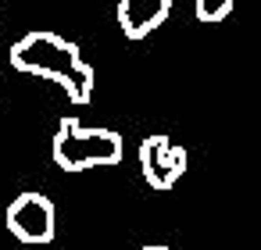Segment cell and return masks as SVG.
Masks as SVG:
<instances>
[{
    "mask_svg": "<svg viewBox=\"0 0 261 250\" xmlns=\"http://www.w3.org/2000/svg\"><path fill=\"white\" fill-rule=\"evenodd\" d=\"M11 65L25 75L54 79L58 86H65L72 104H90L93 97V82H97L93 68L86 65L83 50L58 33H47V29L25 33L11 47Z\"/></svg>",
    "mask_w": 261,
    "mask_h": 250,
    "instance_id": "6da1fadb",
    "label": "cell"
},
{
    "mask_svg": "<svg viewBox=\"0 0 261 250\" xmlns=\"http://www.w3.org/2000/svg\"><path fill=\"white\" fill-rule=\"evenodd\" d=\"M122 136L115 129H83L75 115H65L54 132V164L61 172L111 168L122 161Z\"/></svg>",
    "mask_w": 261,
    "mask_h": 250,
    "instance_id": "7a4b0ae2",
    "label": "cell"
},
{
    "mask_svg": "<svg viewBox=\"0 0 261 250\" xmlns=\"http://www.w3.org/2000/svg\"><path fill=\"white\" fill-rule=\"evenodd\" d=\"M54 221H58L54 200L43 197V193H33V189L18 193L8 207V229L22 243H50L54 239Z\"/></svg>",
    "mask_w": 261,
    "mask_h": 250,
    "instance_id": "3957f363",
    "label": "cell"
},
{
    "mask_svg": "<svg viewBox=\"0 0 261 250\" xmlns=\"http://www.w3.org/2000/svg\"><path fill=\"white\" fill-rule=\"evenodd\" d=\"M186 150L179 143H172L168 136H147L140 143V172L147 179V186L154 189H172L182 172H186Z\"/></svg>",
    "mask_w": 261,
    "mask_h": 250,
    "instance_id": "277c9868",
    "label": "cell"
},
{
    "mask_svg": "<svg viewBox=\"0 0 261 250\" xmlns=\"http://www.w3.org/2000/svg\"><path fill=\"white\" fill-rule=\"evenodd\" d=\"M115 15H118L125 40H147L154 29H161L168 22L172 4L168 0H122Z\"/></svg>",
    "mask_w": 261,
    "mask_h": 250,
    "instance_id": "5b68a950",
    "label": "cell"
},
{
    "mask_svg": "<svg viewBox=\"0 0 261 250\" xmlns=\"http://www.w3.org/2000/svg\"><path fill=\"white\" fill-rule=\"evenodd\" d=\"M229 15H232V0H197L200 22H225Z\"/></svg>",
    "mask_w": 261,
    "mask_h": 250,
    "instance_id": "8992f818",
    "label": "cell"
},
{
    "mask_svg": "<svg viewBox=\"0 0 261 250\" xmlns=\"http://www.w3.org/2000/svg\"><path fill=\"white\" fill-rule=\"evenodd\" d=\"M143 250H172V246H161V243H150V246H143Z\"/></svg>",
    "mask_w": 261,
    "mask_h": 250,
    "instance_id": "52a82bcc",
    "label": "cell"
},
{
    "mask_svg": "<svg viewBox=\"0 0 261 250\" xmlns=\"http://www.w3.org/2000/svg\"><path fill=\"white\" fill-rule=\"evenodd\" d=\"M0 11H4V8H0Z\"/></svg>",
    "mask_w": 261,
    "mask_h": 250,
    "instance_id": "ba28073f",
    "label": "cell"
}]
</instances>
